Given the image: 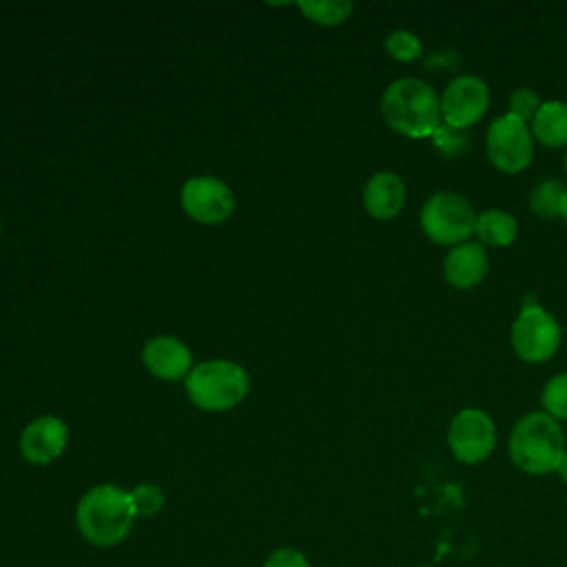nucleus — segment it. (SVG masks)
I'll return each mask as SVG.
<instances>
[{
  "label": "nucleus",
  "instance_id": "nucleus-15",
  "mask_svg": "<svg viewBox=\"0 0 567 567\" xmlns=\"http://www.w3.org/2000/svg\"><path fill=\"white\" fill-rule=\"evenodd\" d=\"M534 142H540L549 148L567 146V102L549 100L543 102L536 117L532 120Z\"/></svg>",
  "mask_w": 567,
  "mask_h": 567
},
{
  "label": "nucleus",
  "instance_id": "nucleus-6",
  "mask_svg": "<svg viewBox=\"0 0 567 567\" xmlns=\"http://www.w3.org/2000/svg\"><path fill=\"white\" fill-rule=\"evenodd\" d=\"M514 352L527 363H543L551 359L560 346V326L549 310L525 297L518 317L512 323Z\"/></svg>",
  "mask_w": 567,
  "mask_h": 567
},
{
  "label": "nucleus",
  "instance_id": "nucleus-24",
  "mask_svg": "<svg viewBox=\"0 0 567 567\" xmlns=\"http://www.w3.org/2000/svg\"><path fill=\"white\" fill-rule=\"evenodd\" d=\"M264 567H310L308 558L299 551V549H292V547H281V549H275Z\"/></svg>",
  "mask_w": 567,
  "mask_h": 567
},
{
  "label": "nucleus",
  "instance_id": "nucleus-3",
  "mask_svg": "<svg viewBox=\"0 0 567 567\" xmlns=\"http://www.w3.org/2000/svg\"><path fill=\"white\" fill-rule=\"evenodd\" d=\"M512 463L527 474L556 472L565 456V432L560 423L543 412H527L520 416L507 439Z\"/></svg>",
  "mask_w": 567,
  "mask_h": 567
},
{
  "label": "nucleus",
  "instance_id": "nucleus-25",
  "mask_svg": "<svg viewBox=\"0 0 567 567\" xmlns=\"http://www.w3.org/2000/svg\"><path fill=\"white\" fill-rule=\"evenodd\" d=\"M556 474H558L560 481L567 485V452H565V456L560 458V463H558V467H556Z\"/></svg>",
  "mask_w": 567,
  "mask_h": 567
},
{
  "label": "nucleus",
  "instance_id": "nucleus-26",
  "mask_svg": "<svg viewBox=\"0 0 567 567\" xmlns=\"http://www.w3.org/2000/svg\"><path fill=\"white\" fill-rule=\"evenodd\" d=\"M560 217L567 224V186H565V195H563V204H560Z\"/></svg>",
  "mask_w": 567,
  "mask_h": 567
},
{
  "label": "nucleus",
  "instance_id": "nucleus-8",
  "mask_svg": "<svg viewBox=\"0 0 567 567\" xmlns=\"http://www.w3.org/2000/svg\"><path fill=\"white\" fill-rule=\"evenodd\" d=\"M447 445L456 461L476 465L485 461L496 445V425L478 408H465L454 414L447 427Z\"/></svg>",
  "mask_w": 567,
  "mask_h": 567
},
{
  "label": "nucleus",
  "instance_id": "nucleus-7",
  "mask_svg": "<svg viewBox=\"0 0 567 567\" xmlns=\"http://www.w3.org/2000/svg\"><path fill=\"white\" fill-rule=\"evenodd\" d=\"M485 151L498 171L520 173L534 157V135L529 124L512 113L494 117L485 133Z\"/></svg>",
  "mask_w": 567,
  "mask_h": 567
},
{
  "label": "nucleus",
  "instance_id": "nucleus-19",
  "mask_svg": "<svg viewBox=\"0 0 567 567\" xmlns=\"http://www.w3.org/2000/svg\"><path fill=\"white\" fill-rule=\"evenodd\" d=\"M540 403L556 421H567V372L551 377L540 394Z\"/></svg>",
  "mask_w": 567,
  "mask_h": 567
},
{
  "label": "nucleus",
  "instance_id": "nucleus-9",
  "mask_svg": "<svg viewBox=\"0 0 567 567\" xmlns=\"http://www.w3.org/2000/svg\"><path fill=\"white\" fill-rule=\"evenodd\" d=\"M489 106V89L478 75H456L441 93V120L452 128H470Z\"/></svg>",
  "mask_w": 567,
  "mask_h": 567
},
{
  "label": "nucleus",
  "instance_id": "nucleus-28",
  "mask_svg": "<svg viewBox=\"0 0 567 567\" xmlns=\"http://www.w3.org/2000/svg\"><path fill=\"white\" fill-rule=\"evenodd\" d=\"M0 230H2V226H0Z\"/></svg>",
  "mask_w": 567,
  "mask_h": 567
},
{
  "label": "nucleus",
  "instance_id": "nucleus-21",
  "mask_svg": "<svg viewBox=\"0 0 567 567\" xmlns=\"http://www.w3.org/2000/svg\"><path fill=\"white\" fill-rule=\"evenodd\" d=\"M470 131L465 128H452L447 124H441L434 135L432 142L436 146V151H441L445 157H458L470 148Z\"/></svg>",
  "mask_w": 567,
  "mask_h": 567
},
{
  "label": "nucleus",
  "instance_id": "nucleus-22",
  "mask_svg": "<svg viewBox=\"0 0 567 567\" xmlns=\"http://www.w3.org/2000/svg\"><path fill=\"white\" fill-rule=\"evenodd\" d=\"M128 494H131L135 516L148 518V516H155L164 507V492L153 483H142V485L133 487Z\"/></svg>",
  "mask_w": 567,
  "mask_h": 567
},
{
  "label": "nucleus",
  "instance_id": "nucleus-2",
  "mask_svg": "<svg viewBox=\"0 0 567 567\" xmlns=\"http://www.w3.org/2000/svg\"><path fill=\"white\" fill-rule=\"evenodd\" d=\"M135 518L131 494L111 483L91 487L75 507L80 534L97 547L120 545L133 529Z\"/></svg>",
  "mask_w": 567,
  "mask_h": 567
},
{
  "label": "nucleus",
  "instance_id": "nucleus-1",
  "mask_svg": "<svg viewBox=\"0 0 567 567\" xmlns=\"http://www.w3.org/2000/svg\"><path fill=\"white\" fill-rule=\"evenodd\" d=\"M381 115L392 131L405 137H432L443 124L441 95L421 78H399L381 95Z\"/></svg>",
  "mask_w": 567,
  "mask_h": 567
},
{
  "label": "nucleus",
  "instance_id": "nucleus-20",
  "mask_svg": "<svg viewBox=\"0 0 567 567\" xmlns=\"http://www.w3.org/2000/svg\"><path fill=\"white\" fill-rule=\"evenodd\" d=\"M385 51L399 62H414L423 55V44L419 35L408 29H394L385 38Z\"/></svg>",
  "mask_w": 567,
  "mask_h": 567
},
{
  "label": "nucleus",
  "instance_id": "nucleus-12",
  "mask_svg": "<svg viewBox=\"0 0 567 567\" xmlns=\"http://www.w3.org/2000/svg\"><path fill=\"white\" fill-rule=\"evenodd\" d=\"M142 359L146 370L164 381L184 379L193 370V354L188 346L166 334H159L146 341L142 350Z\"/></svg>",
  "mask_w": 567,
  "mask_h": 567
},
{
  "label": "nucleus",
  "instance_id": "nucleus-23",
  "mask_svg": "<svg viewBox=\"0 0 567 567\" xmlns=\"http://www.w3.org/2000/svg\"><path fill=\"white\" fill-rule=\"evenodd\" d=\"M540 104H543V102H540V97H538V93H536L534 89H529V86H518V89L512 91V95H509V111H507V113H512L514 117L523 120L525 124H532V120L536 117Z\"/></svg>",
  "mask_w": 567,
  "mask_h": 567
},
{
  "label": "nucleus",
  "instance_id": "nucleus-18",
  "mask_svg": "<svg viewBox=\"0 0 567 567\" xmlns=\"http://www.w3.org/2000/svg\"><path fill=\"white\" fill-rule=\"evenodd\" d=\"M297 7L308 20L323 27L341 24L343 20L350 18L354 9L350 0H303V2H297Z\"/></svg>",
  "mask_w": 567,
  "mask_h": 567
},
{
  "label": "nucleus",
  "instance_id": "nucleus-10",
  "mask_svg": "<svg viewBox=\"0 0 567 567\" xmlns=\"http://www.w3.org/2000/svg\"><path fill=\"white\" fill-rule=\"evenodd\" d=\"M179 202L184 213L199 224H221L235 210V197L228 184L210 175L188 179L182 186Z\"/></svg>",
  "mask_w": 567,
  "mask_h": 567
},
{
  "label": "nucleus",
  "instance_id": "nucleus-4",
  "mask_svg": "<svg viewBox=\"0 0 567 567\" xmlns=\"http://www.w3.org/2000/svg\"><path fill=\"white\" fill-rule=\"evenodd\" d=\"M248 385L246 370L224 359L197 363L186 377L188 399L206 412H224L239 405L248 394Z\"/></svg>",
  "mask_w": 567,
  "mask_h": 567
},
{
  "label": "nucleus",
  "instance_id": "nucleus-13",
  "mask_svg": "<svg viewBox=\"0 0 567 567\" xmlns=\"http://www.w3.org/2000/svg\"><path fill=\"white\" fill-rule=\"evenodd\" d=\"M489 259L481 241H463L447 250L443 259V277L452 288L467 290L483 281Z\"/></svg>",
  "mask_w": 567,
  "mask_h": 567
},
{
  "label": "nucleus",
  "instance_id": "nucleus-27",
  "mask_svg": "<svg viewBox=\"0 0 567 567\" xmlns=\"http://www.w3.org/2000/svg\"><path fill=\"white\" fill-rule=\"evenodd\" d=\"M565 171H567V155H565Z\"/></svg>",
  "mask_w": 567,
  "mask_h": 567
},
{
  "label": "nucleus",
  "instance_id": "nucleus-17",
  "mask_svg": "<svg viewBox=\"0 0 567 567\" xmlns=\"http://www.w3.org/2000/svg\"><path fill=\"white\" fill-rule=\"evenodd\" d=\"M565 195V184L558 179H543L529 193V208L543 219L560 217V204Z\"/></svg>",
  "mask_w": 567,
  "mask_h": 567
},
{
  "label": "nucleus",
  "instance_id": "nucleus-16",
  "mask_svg": "<svg viewBox=\"0 0 567 567\" xmlns=\"http://www.w3.org/2000/svg\"><path fill=\"white\" fill-rule=\"evenodd\" d=\"M518 233L514 215L501 208H485L476 215L474 235L483 246H509Z\"/></svg>",
  "mask_w": 567,
  "mask_h": 567
},
{
  "label": "nucleus",
  "instance_id": "nucleus-11",
  "mask_svg": "<svg viewBox=\"0 0 567 567\" xmlns=\"http://www.w3.org/2000/svg\"><path fill=\"white\" fill-rule=\"evenodd\" d=\"M69 430L60 416L44 414L33 419L20 434V454L27 463L49 465L66 447Z\"/></svg>",
  "mask_w": 567,
  "mask_h": 567
},
{
  "label": "nucleus",
  "instance_id": "nucleus-14",
  "mask_svg": "<svg viewBox=\"0 0 567 567\" xmlns=\"http://www.w3.org/2000/svg\"><path fill=\"white\" fill-rule=\"evenodd\" d=\"M405 184L392 171L374 173L363 188V204L365 210L374 219H392L405 206Z\"/></svg>",
  "mask_w": 567,
  "mask_h": 567
},
{
  "label": "nucleus",
  "instance_id": "nucleus-5",
  "mask_svg": "<svg viewBox=\"0 0 567 567\" xmlns=\"http://www.w3.org/2000/svg\"><path fill=\"white\" fill-rule=\"evenodd\" d=\"M425 237L441 246H456L474 235L476 213L472 204L454 190H436L425 199L419 213Z\"/></svg>",
  "mask_w": 567,
  "mask_h": 567
}]
</instances>
